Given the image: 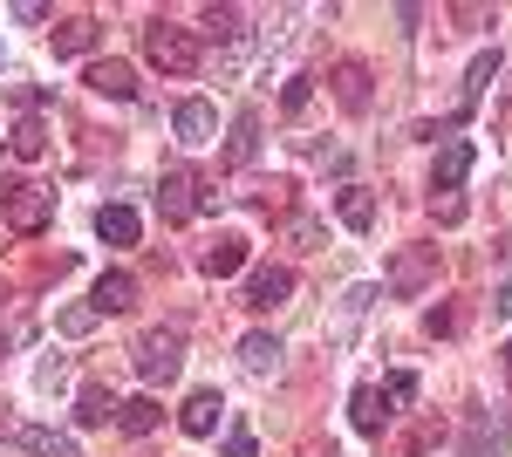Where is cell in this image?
I'll use <instances>...</instances> for the list:
<instances>
[{
  "instance_id": "cell-34",
  "label": "cell",
  "mask_w": 512,
  "mask_h": 457,
  "mask_svg": "<svg viewBox=\"0 0 512 457\" xmlns=\"http://www.w3.org/2000/svg\"><path fill=\"white\" fill-rule=\"evenodd\" d=\"M21 335H28V321H21V328H0V348H7V342H21Z\"/></svg>"
},
{
  "instance_id": "cell-17",
  "label": "cell",
  "mask_w": 512,
  "mask_h": 457,
  "mask_svg": "<svg viewBox=\"0 0 512 457\" xmlns=\"http://www.w3.org/2000/svg\"><path fill=\"white\" fill-rule=\"evenodd\" d=\"M280 355H287V348H280V335H267V328L239 342V362H246V376H274V369H280Z\"/></svg>"
},
{
  "instance_id": "cell-11",
  "label": "cell",
  "mask_w": 512,
  "mask_h": 457,
  "mask_svg": "<svg viewBox=\"0 0 512 457\" xmlns=\"http://www.w3.org/2000/svg\"><path fill=\"white\" fill-rule=\"evenodd\" d=\"M335 219H342L349 232H369L376 226V191L369 185H342L335 191Z\"/></svg>"
},
{
  "instance_id": "cell-24",
  "label": "cell",
  "mask_w": 512,
  "mask_h": 457,
  "mask_svg": "<svg viewBox=\"0 0 512 457\" xmlns=\"http://www.w3.org/2000/svg\"><path fill=\"white\" fill-rule=\"evenodd\" d=\"M205 35L239 48V41H246V14H239V7H205Z\"/></svg>"
},
{
  "instance_id": "cell-26",
  "label": "cell",
  "mask_w": 512,
  "mask_h": 457,
  "mask_svg": "<svg viewBox=\"0 0 512 457\" xmlns=\"http://www.w3.org/2000/svg\"><path fill=\"white\" fill-rule=\"evenodd\" d=\"M499 76V48H485V55H472V69H465V110H472L478 96H485V82Z\"/></svg>"
},
{
  "instance_id": "cell-4",
  "label": "cell",
  "mask_w": 512,
  "mask_h": 457,
  "mask_svg": "<svg viewBox=\"0 0 512 457\" xmlns=\"http://www.w3.org/2000/svg\"><path fill=\"white\" fill-rule=\"evenodd\" d=\"M431 280H437V246H396V260H390V294L396 301H417Z\"/></svg>"
},
{
  "instance_id": "cell-19",
  "label": "cell",
  "mask_w": 512,
  "mask_h": 457,
  "mask_svg": "<svg viewBox=\"0 0 512 457\" xmlns=\"http://www.w3.org/2000/svg\"><path fill=\"white\" fill-rule=\"evenodd\" d=\"M158 423H164L158 396H130V403H117V430H123V437H151Z\"/></svg>"
},
{
  "instance_id": "cell-1",
  "label": "cell",
  "mask_w": 512,
  "mask_h": 457,
  "mask_svg": "<svg viewBox=\"0 0 512 457\" xmlns=\"http://www.w3.org/2000/svg\"><path fill=\"white\" fill-rule=\"evenodd\" d=\"M144 62H151V69H164V76H192V69H198V35L158 14V21L144 28Z\"/></svg>"
},
{
  "instance_id": "cell-18",
  "label": "cell",
  "mask_w": 512,
  "mask_h": 457,
  "mask_svg": "<svg viewBox=\"0 0 512 457\" xmlns=\"http://www.w3.org/2000/svg\"><path fill=\"white\" fill-rule=\"evenodd\" d=\"M96 14H69V21H55V55H89L96 48Z\"/></svg>"
},
{
  "instance_id": "cell-29",
  "label": "cell",
  "mask_w": 512,
  "mask_h": 457,
  "mask_svg": "<svg viewBox=\"0 0 512 457\" xmlns=\"http://www.w3.org/2000/svg\"><path fill=\"white\" fill-rule=\"evenodd\" d=\"M96 321H103L96 307H62V314H55V328H62V335H89Z\"/></svg>"
},
{
  "instance_id": "cell-31",
  "label": "cell",
  "mask_w": 512,
  "mask_h": 457,
  "mask_svg": "<svg viewBox=\"0 0 512 457\" xmlns=\"http://www.w3.org/2000/svg\"><path fill=\"white\" fill-rule=\"evenodd\" d=\"M424 335H458V314H451V307H424Z\"/></svg>"
},
{
  "instance_id": "cell-28",
  "label": "cell",
  "mask_w": 512,
  "mask_h": 457,
  "mask_svg": "<svg viewBox=\"0 0 512 457\" xmlns=\"http://www.w3.org/2000/svg\"><path fill=\"white\" fill-rule=\"evenodd\" d=\"M383 403H390V410H403V403H417V376H410V369H396V376L383 382Z\"/></svg>"
},
{
  "instance_id": "cell-6",
  "label": "cell",
  "mask_w": 512,
  "mask_h": 457,
  "mask_svg": "<svg viewBox=\"0 0 512 457\" xmlns=\"http://www.w3.org/2000/svg\"><path fill=\"white\" fill-rule=\"evenodd\" d=\"M171 130H178V144L198 151V144H212V130H219V110L205 103V96H185L178 110H171Z\"/></svg>"
},
{
  "instance_id": "cell-5",
  "label": "cell",
  "mask_w": 512,
  "mask_h": 457,
  "mask_svg": "<svg viewBox=\"0 0 512 457\" xmlns=\"http://www.w3.org/2000/svg\"><path fill=\"white\" fill-rule=\"evenodd\" d=\"M198 198H205V185H198V171H164L158 178V212H164V226H185V219H198Z\"/></svg>"
},
{
  "instance_id": "cell-30",
  "label": "cell",
  "mask_w": 512,
  "mask_h": 457,
  "mask_svg": "<svg viewBox=\"0 0 512 457\" xmlns=\"http://www.w3.org/2000/svg\"><path fill=\"white\" fill-rule=\"evenodd\" d=\"M226 457H253V430L239 417H226Z\"/></svg>"
},
{
  "instance_id": "cell-7",
  "label": "cell",
  "mask_w": 512,
  "mask_h": 457,
  "mask_svg": "<svg viewBox=\"0 0 512 457\" xmlns=\"http://www.w3.org/2000/svg\"><path fill=\"white\" fill-rule=\"evenodd\" d=\"M239 294H246V307H253V314H274V307L294 294V273H287V267H253Z\"/></svg>"
},
{
  "instance_id": "cell-22",
  "label": "cell",
  "mask_w": 512,
  "mask_h": 457,
  "mask_svg": "<svg viewBox=\"0 0 512 457\" xmlns=\"http://www.w3.org/2000/svg\"><path fill=\"white\" fill-rule=\"evenodd\" d=\"M7 437H14L21 451H35V457H76V444H69V437H55V430H35V423H14Z\"/></svg>"
},
{
  "instance_id": "cell-14",
  "label": "cell",
  "mask_w": 512,
  "mask_h": 457,
  "mask_svg": "<svg viewBox=\"0 0 512 457\" xmlns=\"http://www.w3.org/2000/svg\"><path fill=\"white\" fill-rule=\"evenodd\" d=\"M349 417H355V430H362V437H383V423H390V403H383V389H376V382H362V389H355Z\"/></svg>"
},
{
  "instance_id": "cell-20",
  "label": "cell",
  "mask_w": 512,
  "mask_h": 457,
  "mask_svg": "<svg viewBox=\"0 0 512 457\" xmlns=\"http://www.w3.org/2000/svg\"><path fill=\"white\" fill-rule=\"evenodd\" d=\"M137 212H130V205H103V212H96V239H110V246H137Z\"/></svg>"
},
{
  "instance_id": "cell-2",
  "label": "cell",
  "mask_w": 512,
  "mask_h": 457,
  "mask_svg": "<svg viewBox=\"0 0 512 457\" xmlns=\"http://www.w3.org/2000/svg\"><path fill=\"white\" fill-rule=\"evenodd\" d=\"M130 362H137V376L151 382H171L178 369H185V328H144L137 335V348H130Z\"/></svg>"
},
{
  "instance_id": "cell-16",
  "label": "cell",
  "mask_w": 512,
  "mask_h": 457,
  "mask_svg": "<svg viewBox=\"0 0 512 457\" xmlns=\"http://www.w3.org/2000/svg\"><path fill=\"white\" fill-rule=\"evenodd\" d=\"M239 267H246V239H233V232H226L219 246H205V253H198V273H212V280H233Z\"/></svg>"
},
{
  "instance_id": "cell-25",
  "label": "cell",
  "mask_w": 512,
  "mask_h": 457,
  "mask_svg": "<svg viewBox=\"0 0 512 457\" xmlns=\"http://www.w3.org/2000/svg\"><path fill=\"white\" fill-rule=\"evenodd\" d=\"M280 239H287V246H301V253H315L321 239H328V226L308 219V212H287V219H280Z\"/></svg>"
},
{
  "instance_id": "cell-13",
  "label": "cell",
  "mask_w": 512,
  "mask_h": 457,
  "mask_svg": "<svg viewBox=\"0 0 512 457\" xmlns=\"http://www.w3.org/2000/svg\"><path fill=\"white\" fill-rule=\"evenodd\" d=\"M465 178H472V144H444L431 164V191H458Z\"/></svg>"
},
{
  "instance_id": "cell-10",
  "label": "cell",
  "mask_w": 512,
  "mask_h": 457,
  "mask_svg": "<svg viewBox=\"0 0 512 457\" xmlns=\"http://www.w3.org/2000/svg\"><path fill=\"white\" fill-rule=\"evenodd\" d=\"M253 157H260V110L246 103V110L233 116V137H226V164H233V171H246Z\"/></svg>"
},
{
  "instance_id": "cell-23",
  "label": "cell",
  "mask_w": 512,
  "mask_h": 457,
  "mask_svg": "<svg viewBox=\"0 0 512 457\" xmlns=\"http://www.w3.org/2000/svg\"><path fill=\"white\" fill-rule=\"evenodd\" d=\"M41 151H48V123H41V116H21V123L7 130V157L28 164V157H41Z\"/></svg>"
},
{
  "instance_id": "cell-21",
  "label": "cell",
  "mask_w": 512,
  "mask_h": 457,
  "mask_svg": "<svg viewBox=\"0 0 512 457\" xmlns=\"http://www.w3.org/2000/svg\"><path fill=\"white\" fill-rule=\"evenodd\" d=\"M110 417H117V396H110L103 382H82V389H76V423L96 430V423H110Z\"/></svg>"
},
{
  "instance_id": "cell-15",
  "label": "cell",
  "mask_w": 512,
  "mask_h": 457,
  "mask_svg": "<svg viewBox=\"0 0 512 457\" xmlns=\"http://www.w3.org/2000/svg\"><path fill=\"white\" fill-rule=\"evenodd\" d=\"M335 103L349 116L369 110V69H362V62H335Z\"/></svg>"
},
{
  "instance_id": "cell-12",
  "label": "cell",
  "mask_w": 512,
  "mask_h": 457,
  "mask_svg": "<svg viewBox=\"0 0 512 457\" xmlns=\"http://www.w3.org/2000/svg\"><path fill=\"white\" fill-rule=\"evenodd\" d=\"M89 89H96V96H110V103H130V96H137V76H130V62H89Z\"/></svg>"
},
{
  "instance_id": "cell-35",
  "label": "cell",
  "mask_w": 512,
  "mask_h": 457,
  "mask_svg": "<svg viewBox=\"0 0 512 457\" xmlns=\"http://www.w3.org/2000/svg\"><path fill=\"white\" fill-rule=\"evenodd\" d=\"M499 355H506V376H512V342H506V348H499Z\"/></svg>"
},
{
  "instance_id": "cell-3",
  "label": "cell",
  "mask_w": 512,
  "mask_h": 457,
  "mask_svg": "<svg viewBox=\"0 0 512 457\" xmlns=\"http://www.w3.org/2000/svg\"><path fill=\"white\" fill-rule=\"evenodd\" d=\"M0 219H7V232L35 239V232H48V219H55V191L48 185H0Z\"/></svg>"
},
{
  "instance_id": "cell-9",
  "label": "cell",
  "mask_w": 512,
  "mask_h": 457,
  "mask_svg": "<svg viewBox=\"0 0 512 457\" xmlns=\"http://www.w3.org/2000/svg\"><path fill=\"white\" fill-rule=\"evenodd\" d=\"M89 307H96V314H123V307H137V273L110 267L103 280H96V294H89Z\"/></svg>"
},
{
  "instance_id": "cell-33",
  "label": "cell",
  "mask_w": 512,
  "mask_h": 457,
  "mask_svg": "<svg viewBox=\"0 0 512 457\" xmlns=\"http://www.w3.org/2000/svg\"><path fill=\"white\" fill-rule=\"evenodd\" d=\"M431 212H437V226H458V219H465V198H437Z\"/></svg>"
},
{
  "instance_id": "cell-32",
  "label": "cell",
  "mask_w": 512,
  "mask_h": 457,
  "mask_svg": "<svg viewBox=\"0 0 512 457\" xmlns=\"http://www.w3.org/2000/svg\"><path fill=\"white\" fill-rule=\"evenodd\" d=\"M7 96L21 103V116H41V89L35 82H7Z\"/></svg>"
},
{
  "instance_id": "cell-8",
  "label": "cell",
  "mask_w": 512,
  "mask_h": 457,
  "mask_svg": "<svg viewBox=\"0 0 512 457\" xmlns=\"http://www.w3.org/2000/svg\"><path fill=\"white\" fill-rule=\"evenodd\" d=\"M226 417H233L226 396H219V389H198V396H185V410H178V430H185V437H212Z\"/></svg>"
},
{
  "instance_id": "cell-27",
  "label": "cell",
  "mask_w": 512,
  "mask_h": 457,
  "mask_svg": "<svg viewBox=\"0 0 512 457\" xmlns=\"http://www.w3.org/2000/svg\"><path fill=\"white\" fill-rule=\"evenodd\" d=\"M308 103H315V76H287V89H280V110L301 116Z\"/></svg>"
}]
</instances>
